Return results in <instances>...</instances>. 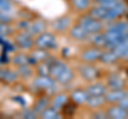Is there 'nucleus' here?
<instances>
[{"label":"nucleus","instance_id":"1a4fd4ad","mask_svg":"<svg viewBox=\"0 0 128 119\" xmlns=\"http://www.w3.org/2000/svg\"><path fill=\"white\" fill-rule=\"evenodd\" d=\"M108 117L113 119H125L128 118V110L118 105H112L107 110Z\"/></svg>","mask_w":128,"mask_h":119},{"label":"nucleus","instance_id":"cd10ccee","mask_svg":"<svg viewBox=\"0 0 128 119\" xmlns=\"http://www.w3.org/2000/svg\"><path fill=\"white\" fill-rule=\"evenodd\" d=\"M51 64H52V62H50L49 59L46 60V61H44V62L40 63L38 68V74H41V76H50Z\"/></svg>","mask_w":128,"mask_h":119},{"label":"nucleus","instance_id":"f03ea898","mask_svg":"<svg viewBox=\"0 0 128 119\" xmlns=\"http://www.w3.org/2000/svg\"><path fill=\"white\" fill-rule=\"evenodd\" d=\"M91 15L95 18L99 19L100 21H112L118 17V15L112 11L109 6L96 5L91 10Z\"/></svg>","mask_w":128,"mask_h":119},{"label":"nucleus","instance_id":"0eeeda50","mask_svg":"<svg viewBox=\"0 0 128 119\" xmlns=\"http://www.w3.org/2000/svg\"><path fill=\"white\" fill-rule=\"evenodd\" d=\"M79 73L83 80H86L88 82L94 81L96 78L98 77V70L95 68L94 66L90 65V63L88 65L80 66L79 68Z\"/></svg>","mask_w":128,"mask_h":119},{"label":"nucleus","instance_id":"5701e85b","mask_svg":"<svg viewBox=\"0 0 128 119\" xmlns=\"http://www.w3.org/2000/svg\"><path fill=\"white\" fill-rule=\"evenodd\" d=\"M70 17H67V16H61V17H59L57 18L56 20L54 21V28L56 30H58V31H64V30H66L67 28L70 27Z\"/></svg>","mask_w":128,"mask_h":119},{"label":"nucleus","instance_id":"f257e3e1","mask_svg":"<svg viewBox=\"0 0 128 119\" xmlns=\"http://www.w3.org/2000/svg\"><path fill=\"white\" fill-rule=\"evenodd\" d=\"M34 46L36 48L50 50L57 46V39L54 35L50 32H43L34 38Z\"/></svg>","mask_w":128,"mask_h":119},{"label":"nucleus","instance_id":"58836bf2","mask_svg":"<svg viewBox=\"0 0 128 119\" xmlns=\"http://www.w3.org/2000/svg\"><path fill=\"white\" fill-rule=\"evenodd\" d=\"M116 0H95L97 5H102V6H109L112 3H114Z\"/></svg>","mask_w":128,"mask_h":119},{"label":"nucleus","instance_id":"c9c22d12","mask_svg":"<svg viewBox=\"0 0 128 119\" xmlns=\"http://www.w3.org/2000/svg\"><path fill=\"white\" fill-rule=\"evenodd\" d=\"M12 20L11 16L9 15V13H4V12H0V22L3 23H9Z\"/></svg>","mask_w":128,"mask_h":119},{"label":"nucleus","instance_id":"4468645a","mask_svg":"<svg viewBox=\"0 0 128 119\" xmlns=\"http://www.w3.org/2000/svg\"><path fill=\"white\" fill-rule=\"evenodd\" d=\"M86 41H89L94 47L100 48V47H105L106 44V39H105V33L99 32H94V33H90L89 37Z\"/></svg>","mask_w":128,"mask_h":119},{"label":"nucleus","instance_id":"72a5a7b5","mask_svg":"<svg viewBox=\"0 0 128 119\" xmlns=\"http://www.w3.org/2000/svg\"><path fill=\"white\" fill-rule=\"evenodd\" d=\"M12 32V28L9 26V23H3L0 22V35L4 36V35H9Z\"/></svg>","mask_w":128,"mask_h":119},{"label":"nucleus","instance_id":"bb28decb","mask_svg":"<svg viewBox=\"0 0 128 119\" xmlns=\"http://www.w3.org/2000/svg\"><path fill=\"white\" fill-rule=\"evenodd\" d=\"M48 106H49V100H48L46 97H43L35 102V104L33 106V111L38 115H41Z\"/></svg>","mask_w":128,"mask_h":119},{"label":"nucleus","instance_id":"ddd939ff","mask_svg":"<svg viewBox=\"0 0 128 119\" xmlns=\"http://www.w3.org/2000/svg\"><path fill=\"white\" fill-rule=\"evenodd\" d=\"M45 30V23L42 21L41 19H35V20L30 22V26L28 28L27 32L29 33L31 36H38V34H41Z\"/></svg>","mask_w":128,"mask_h":119},{"label":"nucleus","instance_id":"6ab92c4d","mask_svg":"<svg viewBox=\"0 0 128 119\" xmlns=\"http://www.w3.org/2000/svg\"><path fill=\"white\" fill-rule=\"evenodd\" d=\"M18 79V73L8 68H0V80L8 83L15 82Z\"/></svg>","mask_w":128,"mask_h":119},{"label":"nucleus","instance_id":"20e7f679","mask_svg":"<svg viewBox=\"0 0 128 119\" xmlns=\"http://www.w3.org/2000/svg\"><path fill=\"white\" fill-rule=\"evenodd\" d=\"M105 39H106L105 47H107L108 49H111L116 45H118V44L128 41V31L127 32H122V33L106 31L105 32Z\"/></svg>","mask_w":128,"mask_h":119},{"label":"nucleus","instance_id":"b1692460","mask_svg":"<svg viewBox=\"0 0 128 119\" xmlns=\"http://www.w3.org/2000/svg\"><path fill=\"white\" fill-rule=\"evenodd\" d=\"M73 78H74V73L68 67V68H66L59 77L56 78L54 80H56V82L60 83V84H67V83H70L73 80Z\"/></svg>","mask_w":128,"mask_h":119},{"label":"nucleus","instance_id":"9d476101","mask_svg":"<svg viewBox=\"0 0 128 119\" xmlns=\"http://www.w3.org/2000/svg\"><path fill=\"white\" fill-rule=\"evenodd\" d=\"M126 94H127V92L124 90L123 88L110 89V90H107L105 94V100H106V102H109V103H118Z\"/></svg>","mask_w":128,"mask_h":119},{"label":"nucleus","instance_id":"f8f14e48","mask_svg":"<svg viewBox=\"0 0 128 119\" xmlns=\"http://www.w3.org/2000/svg\"><path fill=\"white\" fill-rule=\"evenodd\" d=\"M124 79L118 74H111L107 79V87L109 89H121L124 88Z\"/></svg>","mask_w":128,"mask_h":119},{"label":"nucleus","instance_id":"ea45409f","mask_svg":"<svg viewBox=\"0 0 128 119\" xmlns=\"http://www.w3.org/2000/svg\"><path fill=\"white\" fill-rule=\"evenodd\" d=\"M94 118H107L108 115H107V112L106 113H102V112H96L94 115H93Z\"/></svg>","mask_w":128,"mask_h":119},{"label":"nucleus","instance_id":"2f4dec72","mask_svg":"<svg viewBox=\"0 0 128 119\" xmlns=\"http://www.w3.org/2000/svg\"><path fill=\"white\" fill-rule=\"evenodd\" d=\"M72 3L77 11H84L90 5V0H72Z\"/></svg>","mask_w":128,"mask_h":119},{"label":"nucleus","instance_id":"473e14b6","mask_svg":"<svg viewBox=\"0 0 128 119\" xmlns=\"http://www.w3.org/2000/svg\"><path fill=\"white\" fill-rule=\"evenodd\" d=\"M13 10V4L11 0H0V12L10 13Z\"/></svg>","mask_w":128,"mask_h":119},{"label":"nucleus","instance_id":"aec40b11","mask_svg":"<svg viewBox=\"0 0 128 119\" xmlns=\"http://www.w3.org/2000/svg\"><path fill=\"white\" fill-rule=\"evenodd\" d=\"M118 57L115 52L112 49H108L107 51H102V54H100V59H99V61L104 64H113L118 61Z\"/></svg>","mask_w":128,"mask_h":119},{"label":"nucleus","instance_id":"f3484780","mask_svg":"<svg viewBox=\"0 0 128 119\" xmlns=\"http://www.w3.org/2000/svg\"><path fill=\"white\" fill-rule=\"evenodd\" d=\"M88 95L86 90H83V89H75L74 92H72L70 94V98L76 104H79V105H82V104H86V100H88Z\"/></svg>","mask_w":128,"mask_h":119},{"label":"nucleus","instance_id":"423d86ee","mask_svg":"<svg viewBox=\"0 0 128 119\" xmlns=\"http://www.w3.org/2000/svg\"><path fill=\"white\" fill-rule=\"evenodd\" d=\"M15 44L22 50H29L34 46V39L27 31H22L15 36Z\"/></svg>","mask_w":128,"mask_h":119},{"label":"nucleus","instance_id":"2eb2a0df","mask_svg":"<svg viewBox=\"0 0 128 119\" xmlns=\"http://www.w3.org/2000/svg\"><path fill=\"white\" fill-rule=\"evenodd\" d=\"M48 58H49L48 50L38 48L36 50H34L29 57V63L30 62H32V63H41V62H44V61H46V60H48Z\"/></svg>","mask_w":128,"mask_h":119},{"label":"nucleus","instance_id":"c85d7f7f","mask_svg":"<svg viewBox=\"0 0 128 119\" xmlns=\"http://www.w3.org/2000/svg\"><path fill=\"white\" fill-rule=\"evenodd\" d=\"M67 102V96L64 94H59L57 96H54V99L51 100V106H54L56 109H61L62 106Z\"/></svg>","mask_w":128,"mask_h":119},{"label":"nucleus","instance_id":"e433bc0d","mask_svg":"<svg viewBox=\"0 0 128 119\" xmlns=\"http://www.w3.org/2000/svg\"><path fill=\"white\" fill-rule=\"evenodd\" d=\"M29 26H30V21H28V20H22L17 23V28L22 31H27Z\"/></svg>","mask_w":128,"mask_h":119},{"label":"nucleus","instance_id":"4c0bfd02","mask_svg":"<svg viewBox=\"0 0 128 119\" xmlns=\"http://www.w3.org/2000/svg\"><path fill=\"white\" fill-rule=\"evenodd\" d=\"M118 104L120 106H122V108L128 110V94H126L125 96H124V97L121 99V100L118 102Z\"/></svg>","mask_w":128,"mask_h":119},{"label":"nucleus","instance_id":"9b49d317","mask_svg":"<svg viewBox=\"0 0 128 119\" xmlns=\"http://www.w3.org/2000/svg\"><path fill=\"white\" fill-rule=\"evenodd\" d=\"M89 32H88L86 30H84L83 28L81 27L78 23V25H76L74 27L70 28V37H73L74 39H76V41H86L88 37H89Z\"/></svg>","mask_w":128,"mask_h":119},{"label":"nucleus","instance_id":"dca6fc26","mask_svg":"<svg viewBox=\"0 0 128 119\" xmlns=\"http://www.w3.org/2000/svg\"><path fill=\"white\" fill-rule=\"evenodd\" d=\"M86 93L90 96H105L107 87L102 83H94L86 87Z\"/></svg>","mask_w":128,"mask_h":119},{"label":"nucleus","instance_id":"a878e982","mask_svg":"<svg viewBox=\"0 0 128 119\" xmlns=\"http://www.w3.org/2000/svg\"><path fill=\"white\" fill-rule=\"evenodd\" d=\"M40 116L44 119H59V118H61L59 110L54 108V106H48Z\"/></svg>","mask_w":128,"mask_h":119},{"label":"nucleus","instance_id":"f704fd0d","mask_svg":"<svg viewBox=\"0 0 128 119\" xmlns=\"http://www.w3.org/2000/svg\"><path fill=\"white\" fill-rule=\"evenodd\" d=\"M36 116H38V115L34 112L33 109H32V110H24L22 112L20 113V117H22V118H27V119L35 118Z\"/></svg>","mask_w":128,"mask_h":119},{"label":"nucleus","instance_id":"7ed1b4c3","mask_svg":"<svg viewBox=\"0 0 128 119\" xmlns=\"http://www.w3.org/2000/svg\"><path fill=\"white\" fill-rule=\"evenodd\" d=\"M78 23L84 30H86L89 33L99 32V31H102V22L99 20V19L93 17L92 15L81 17L79 19Z\"/></svg>","mask_w":128,"mask_h":119},{"label":"nucleus","instance_id":"7c9ffc66","mask_svg":"<svg viewBox=\"0 0 128 119\" xmlns=\"http://www.w3.org/2000/svg\"><path fill=\"white\" fill-rule=\"evenodd\" d=\"M17 71L16 72L18 73V77H22V78H29L32 76V69L31 67L26 64V65H20V66H17Z\"/></svg>","mask_w":128,"mask_h":119},{"label":"nucleus","instance_id":"c756f323","mask_svg":"<svg viewBox=\"0 0 128 119\" xmlns=\"http://www.w3.org/2000/svg\"><path fill=\"white\" fill-rule=\"evenodd\" d=\"M12 62H13L16 66L26 65V64H29V57H27V55L24 53H16L13 57V59H12Z\"/></svg>","mask_w":128,"mask_h":119},{"label":"nucleus","instance_id":"4be33fe9","mask_svg":"<svg viewBox=\"0 0 128 119\" xmlns=\"http://www.w3.org/2000/svg\"><path fill=\"white\" fill-rule=\"evenodd\" d=\"M106 31H110V32H127L128 31V22L127 21H115L108 26Z\"/></svg>","mask_w":128,"mask_h":119},{"label":"nucleus","instance_id":"393cba45","mask_svg":"<svg viewBox=\"0 0 128 119\" xmlns=\"http://www.w3.org/2000/svg\"><path fill=\"white\" fill-rule=\"evenodd\" d=\"M105 102H106L105 96H90V95H89L86 104H88L90 108L96 109V108H99V106H102Z\"/></svg>","mask_w":128,"mask_h":119},{"label":"nucleus","instance_id":"39448f33","mask_svg":"<svg viewBox=\"0 0 128 119\" xmlns=\"http://www.w3.org/2000/svg\"><path fill=\"white\" fill-rule=\"evenodd\" d=\"M33 85L36 88L47 90V92H52L56 87V80L50 76H41V74H38V77L34 78Z\"/></svg>","mask_w":128,"mask_h":119},{"label":"nucleus","instance_id":"6e6552de","mask_svg":"<svg viewBox=\"0 0 128 119\" xmlns=\"http://www.w3.org/2000/svg\"><path fill=\"white\" fill-rule=\"evenodd\" d=\"M100 54H102V50L97 48V47L89 48V49H86L81 53V60L86 63H94L96 61H99Z\"/></svg>","mask_w":128,"mask_h":119},{"label":"nucleus","instance_id":"a211bd4d","mask_svg":"<svg viewBox=\"0 0 128 119\" xmlns=\"http://www.w3.org/2000/svg\"><path fill=\"white\" fill-rule=\"evenodd\" d=\"M66 68H68V66H67L64 62H62V61H52L51 69H50V77L56 79L57 77H59Z\"/></svg>","mask_w":128,"mask_h":119},{"label":"nucleus","instance_id":"412c9836","mask_svg":"<svg viewBox=\"0 0 128 119\" xmlns=\"http://www.w3.org/2000/svg\"><path fill=\"white\" fill-rule=\"evenodd\" d=\"M118 57V59H128V41L118 44L113 48H111Z\"/></svg>","mask_w":128,"mask_h":119}]
</instances>
